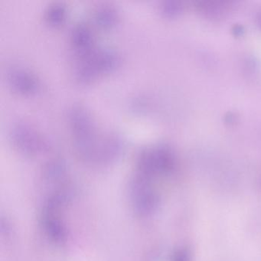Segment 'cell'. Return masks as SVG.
<instances>
[{"label": "cell", "mask_w": 261, "mask_h": 261, "mask_svg": "<svg viewBox=\"0 0 261 261\" xmlns=\"http://www.w3.org/2000/svg\"><path fill=\"white\" fill-rule=\"evenodd\" d=\"M14 85L21 91H32L35 87L34 82L33 79H30V76L25 74H17L13 79Z\"/></svg>", "instance_id": "cell-1"}, {"label": "cell", "mask_w": 261, "mask_h": 261, "mask_svg": "<svg viewBox=\"0 0 261 261\" xmlns=\"http://www.w3.org/2000/svg\"><path fill=\"white\" fill-rule=\"evenodd\" d=\"M97 21H99L103 25L111 24L115 19V14L110 9H102L100 11L97 12Z\"/></svg>", "instance_id": "cell-2"}, {"label": "cell", "mask_w": 261, "mask_h": 261, "mask_svg": "<svg viewBox=\"0 0 261 261\" xmlns=\"http://www.w3.org/2000/svg\"><path fill=\"white\" fill-rule=\"evenodd\" d=\"M74 41L75 43L80 46H85L90 41V36L87 30L85 29H79L74 33Z\"/></svg>", "instance_id": "cell-3"}, {"label": "cell", "mask_w": 261, "mask_h": 261, "mask_svg": "<svg viewBox=\"0 0 261 261\" xmlns=\"http://www.w3.org/2000/svg\"><path fill=\"white\" fill-rule=\"evenodd\" d=\"M63 13L62 8L56 6V7L51 8V10L48 12V18H49L50 20L56 22L62 19Z\"/></svg>", "instance_id": "cell-4"}]
</instances>
